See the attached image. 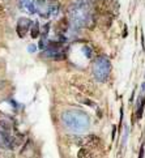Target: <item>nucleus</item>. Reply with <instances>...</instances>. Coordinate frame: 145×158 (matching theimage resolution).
I'll return each mask as SVG.
<instances>
[{
	"label": "nucleus",
	"instance_id": "nucleus-16",
	"mask_svg": "<svg viewBox=\"0 0 145 158\" xmlns=\"http://www.w3.org/2000/svg\"><path fill=\"white\" fill-rule=\"evenodd\" d=\"M29 51L30 52H34L35 51V46H34V44H30V46H29Z\"/></svg>",
	"mask_w": 145,
	"mask_h": 158
},
{
	"label": "nucleus",
	"instance_id": "nucleus-5",
	"mask_svg": "<svg viewBox=\"0 0 145 158\" xmlns=\"http://www.w3.org/2000/svg\"><path fill=\"white\" fill-rule=\"evenodd\" d=\"M43 58L47 59H52V60H64L65 59V54L59 51V48H54V47H47V50L42 54Z\"/></svg>",
	"mask_w": 145,
	"mask_h": 158
},
{
	"label": "nucleus",
	"instance_id": "nucleus-6",
	"mask_svg": "<svg viewBox=\"0 0 145 158\" xmlns=\"http://www.w3.org/2000/svg\"><path fill=\"white\" fill-rule=\"evenodd\" d=\"M12 126L8 120H0V135H10Z\"/></svg>",
	"mask_w": 145,
	"mask_h": 158
},
{
	"label": "nucleus",
	"instance_id": "nucleus-17",
	"mask_svg": "<svg viewBox=\"0 0 145 158\" xmlns=\"http://www.w3.org/2000/svg\"><path fill=\"white\" fill-rule=\"evenodd\" d=\"M139 157H140V158H141V157H144V145L141 146V149H140V154H139Z\"/></svg>",
	"mask_w": 145,
	"mask_h": 158
},
{
	"label": "nucleus",
	"instance_id": "nucleus-8",
	"mask_svg": "<svg viewBox=\"0 0 145 158\" xmlns=\"http://www.w3.org/2000/svg\"><path fill=\"white\" fill-rule=\"evenodd\" d=\"M24 7H25V9H26L30 15H34V13L37 12L35 3L33 2V0H24Z\"/></svg>",
	"mask_w": 145,
	"mask_h": 158
},
{
	"label": "nucleus",
	"instance_id": "nucleus-1",
	"mask_svg": "<svg viewBox=\"0 0 145 158\" xmlns=\"http://www.w3.org/2000/svg\"><path fill=\"white\" fill-rule=\"evenodd\" d=\"M69 24L76 27H88L93 29L96 25V10L94 0H73L68 5Z\"/></svg>",
	"mask_w": 145,
	"mask_h": 158
},
{
	"label": "nucleus",
	"instance_id": "nucleus-10",
	"mask_svg": "<svg viewBox=\"0 0 145 158\" xmlns=\"http://www.w3.org/2000/svg\"><path fill=\"white\" fill-rule=\"evenodd\" d=\"M41 33V29H39V24H38V21H35L34 24H31V27H30V37L33 39H37L38 35H39Z\"/></svg>",
	"mask_w": 145,
	"mask_h": 158
},
{
	"label": "nucleus",
	"instance_id": "nucleus-7",
	"mask_svg": "<svg viewBox=\"0 0 145 158\" xmlns=\"http://www.w3.org/2000/svg\"><path fill=\"white\" fill-rule=\"evenodd\" d=\"M68 29H69V20H68V17H63L58 22V31L59 33H65Z\"/></svg>",
	"mask_w": 145,
	"mask_h": 158
},
{
	"label": "nucleus",
	"instance_id": "nucleus-14",
	"mask_svg": "<svg viewBox=\"0 0 145 158\" xmlns=\"http://www.w3.org/2000/svg\"><path fill=\"white\" fill-rule=\"evenodd\" d=\"M48 31H50V24H46V25L43 26V30H42V37H46Z\"/></svg>",
	"mask_w": 145,
	"mask_h": 158
},
{
	"label": "nucleus",
	"instance_id": "nucleus-2",
	"mask_svg": "<svg viewBox=\"0 0 145 158\" xmlns=\"http://www.w3.org/2000/svg\"><path fill=\"white\" fill-rule=\"evenodd\" d=\"M63 123L67 128L76 133H82L90 127V118L81 110H67L62 115Z\"/></svg>",
	"mask_w": 145,
	"mask_h": 158
},
{
	"label": "nucleus",
	"instance_id": "nucleus-18",
	"mask_svg": "<svg viewBox=\"0 0 145 158\" xmlns=\"http://www.w3.org/2000/svg\"><path fill=\"white\" fill-rule=\"evenodd\" d=\"M35 2H39V3H51L52 0H35Z\"/></svg>",
	"mask_w": 145,
	"mask_h": 158
},
{
	"label": "nucleus",
	"instance_id": "nucleus-20",
	"mask_svg": "<svg viewBox=\"0 0 145 158\" xmlns=\"http://www.w3.org/2000/svg\"><path fill=\"white\" fill-rule=\"evenodd\" d=\"M123 37H127V27H124V34H123Z\"/></svg>",
	"mask_w": 145,
	"mask_h": 158
},
{
	"label": "nucleus",
	"instance_id": "nucleus-3",
	"mask_svg": "<svg viewBox=\"0 0 145 158\" xmlns=\"http://www.w3.org/2000/svg\"><path fill=\"white\" fill-rule=\"evenodd\" d=\"M111 73V61L106 56H97L93 61V76L98 82H106Z\"/></svg>",
	"mask_w": 145,
	"mask_h": 158
},
{
	"label": "nucleus",
	"instance_id": "nucleus-15",
	"mask_svg": "<svg viewBox=\"0 0 145 158\" xmlns=\"http://www.w3.org/2000/svg\"><path fill=\"white\" fill-rule=\"evenodd\" d=\"M141 47H143V51L145 50V43H144V34L141 33Z\"/></svg>",
	"mask_w": 145,
	"mask_h": 158
},
{
	"label": "nucleus",
	"instance_id": "nucleus-11",
	"mask_svg": "<svg viewBox=\"0 0 145 158\" xmlns=\"http://www.w3.org/2000/svg\"><path fill=\"white\" fill-rule=\"evenodd\" d=\"M144 107H145V97L140 98V103H139V109H137V112H136V118H137V119H141V118H143Z\"/></svg>",
	"mask_w": 145,
	"mask_h": 158
},
{
	"label": "nucleus",
	"instance_id": "nucleus-12",
	"mask_svg": "<svg viewBox=\"0 0 145 158\" xmlns=\"http://www.w3.org/2000/svg\"><path fill=\"white\" fill-rule=\"evenodd\" d=\"M77 157L79 158H85V157H90V152L85 148H81L79 150V153H77Z\"/></svg>",
	"mask_w": 145,
	"mask_h": 158
},
{
	"label": "nucleus",
	"instance_id": "nucleus-19",
	"mask_svg": "<svg viewBox=\"0 0 145 158\" xmlns=\"http://www.w3.org/2000/svg\"><path fill=\"white\" fill-rule=\"evenodd\" d=\"M115 132H116V127H113V140H115Z\"/></svg>",
	"mask_w": 145,
	"mask_h": 158
},
{
	"label": "nucleus",
	"instance_id": "nucleus-9",
	"mask_svg": "<svg viewBox=\"0 0 145 158\" xmlns=\"http://www.w3.org/2000/svg\"><path fill=\"white\" fill-rule=\"evenodd\" d=\"M88 141H89V144H90L93 148H98V146L102 145V140L99 139L98 136H96V135H90V136H88Z\"/></svg>",
	"mask_w": 145,
	"mask_h": 158
},
{
	"label": "nucleus",
	"instance_id": "nucleus-13",
	"mask_svg": "<svg viewBox=\"0 0 145 158\" xmlns=\"http://www.w3.org/2000/svg\"><path fill=\"white\" fill-rule=\"evenodd\" d=\"M82 51L85 52V55H86V58L88 59H92V55H93V51H92V48L90 47H88V46H85L82 48Z\"/></svg>",
	"mask_w": 145,
	"mask_h": 158
},
{
	"label": "nucleus",
	"instance_id": "nucleus-4",
	"mask_svg": "<svg viewBox=\"0 0 145 158\" xmlns=\"http://www.w3.org/2000/svg\"><path fill=\"white\" fill-rule=\"evenodd\" d=\"M33 22L26 19V17H21L19 21H17V26H16V31H17V34L20 38H25L26 34H27V30L30 29Z\"/></svg>",
	"mask_w": 145,
	"mask_h": 158
}]
</instances>
